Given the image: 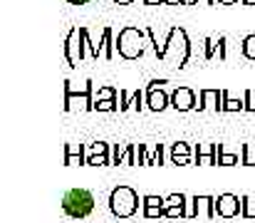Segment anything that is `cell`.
<instances>
[{"label": "cell", "instance_id": "cell-1", "mask_svg": "<svg viewBox=\"0 0 255 223\" xmlns=\"http://www.w3.org/2000/svg\"><path fill=\"white\" fill-rule=\"evenodd\" d=\"M144 37H149V35L141 27H134V25L122 27L119 35H117V40H114L119 57H124V60H139V57H144V52H146Z\"/></svg>", "mask_w": 255, "mask_h": 223}, {"label": "cell", "instance_id": "cell-2", "mask_svg": "<svg viewBox=\"0 0 255 223\" xmlns=\"http://www.w3.org/2000/svg\"><path fill=\"white\" fill-rule=\"evenodd\" d=\"M109 211L117 219H131L139 211V194L131 186H117L109 194Z\"/></svg>", "mask_w": 255, "mask_h": 223}, {"label": "cell", "instance_id": "cell-3", "mask_svg": "<svg viewBox=\"0 0 255 223\" xmlns=\"http://www.w3.org/2000/svg\"><path fill=\"white\" fill-rule=\"evenodd\" d=\"M62 211L70 219H87L94 211V196L87 189H72L62 196Z\"/></svg>", "mask_w": 255, "mask_h": 223}, {"label": "cell", "instance_id": "cell-4", "mask_svg": "<svg viewBox=\"0 0 255 223\" xmlns=\"http://www.w3.org/2000/svg\"><path fill=\"white\" fill-rule=\"evenodd\" d=\"M94 112V84L87 79L82 92H75L70 82H65V112Z\"/></svg>", "mask_w": 255, "mask_h": 223}, {"label": "cell", "instance_id": "cell-5", "mask_svg": "<svg viewBox=\"0 0 255 223\" xmlns=\"http://www.w3.org/2000/svg\"><path fill=\"white\" fill-rule=\"evenodd\" d=\"M62 52H65V60H67V65H70V67H77V65L87 57L85 35H82V27H80V25H75V27L67 32Z\"/></svg>", "mask_w": 255, "mask_h": 223}, {"label": "cell", "instance_id": "cell-6", "mask_svg": "<svg viewBox=\"0 0 255 223\" xmlns=\"http://www.w3.org/2000/svg\"><path fill=\"white\" fill-rule=\"evenodd\" d=\"M164 84H169V82L166 79H151L146 84V109L164 112L171 107V92L164 89Z\"/></svg>", "mask_w": 255, "mask_h": 223}, {"label": "cell", "instance_id": "cell-7", "mask_svg": "<svg viewBox=\"0 0 255 223\" xmlns=\"http://www.w3.org/2000/svg\"><path fill=\"white\" fill-rule=\"evenodd\" d=\"M171 109H176V112H193V109H198L196 92L191 87H176L171 92Z\"/></svg>", "mask_w": 255, "mask_h": 223}, {"label": "cell", "instance_id": "cell-8", "mask_svg": "<svg viewBox=\"0 0 255 223\" xmlns=\"http://www.w3.org/2000/svg\"><path fill=\"white\" fill-rule=\"evenodd\" d=\"M243 214V199L233 196V194H221L216 199V216L221 219H236Z\"/></svg>", "mask_w": 255, "mask_h": 223}, {"label": "cell", "instance_id": "cell-9", "mask_svg": "<svg viewBox=\"0 0 255 223\" xmlns=\"http://www.w3.org/2000/svg\"><path fill=\"white\" fill-rule=\"evenodd\" d=\"M216 219V199L213 196H193L188 206V219Z\"/></svg>", "mask_w": 255, "mask_h": 223}, {"label": "cell", "instance_id": "cell-10", "mask_svg": "<svg viewBox=\"0 0 255 223\" xmlns=\"http://www.w3.org/2000/svg\"><path fill=\"white\" fill-rule=\"evenodd\" d=\"M112 164V144L94 142L87 144V166H109Z\"/></svg>", "mask_w": 255, "mask_h": 223}, {"label": "cell", "instance_id": "cell-11", "mask_svg": "<svg viewBox=\"0 0 255 223\" xmlns=\"http://www.w3.org/2000/svg\"><path fill=\"white\" fill-rule=\"evenodd\" d=\"M221 154H223V144H198L193 151V161L206 166H221Z\"/></svg>", "mask_w": 255, "mask_h": 223}, {"label": "cell", "instance_id": "cell-12", "mask_svg": "<svg viewBox=\"0 0 255 223\" xmlns=\"http://www.w3.org/2000/svg\"><path fill=\"white\" fill-rule=\"evenodd\" d=\"M198 112H223V89H201Z\"/></svg>", "mask_w": 255, "mask_h": 223}, {"label": "cell", "instance_id": "cell-13", "mask_svg": "<svg viewBox=\"0 0 255 223\" xmlns=\"http://www.w3.org/2000/svg\"><path fill=\"white\" fill-rule=\"evenodd\" d=\"M169 161L176 166H188L193 161V149L188 147L186 142H176L169 144Z\"/></svg>", "mask_w": 255, "mask_h": 223}, {"label": "cell", "instance_id": "cell-14", "mask_svg": "<svg viewBox=\"0 0 255 223\" xmlns=\"http://www.w3.org/2000/svg\"><path fill=\"white\" fill-rule=\"evenodd\" d=\"M65 166H87V144H65Z\"/></svg>", "mask_w": 255, "mask_h": 223}, {"label": "cell", "instance_id": "cell-15", "mask_svg": "<svg viewBox=\"0 0 255 223\" xmlns=\"http://www.w3.org/2000/svg\"><path fill=\"white\" fill-rule=\"evenodd\" d=\"M141 206H144V216L146 219H164L166 199H161V196H144Z\"/></svg>", "mask_w": 255, "mask_h": 223}, {"label": "cell", "instance_id": "cell-16", "mask_svg": "<svg viewBox=\"0 0 255 223\" xmlns=\"http://www.w3.org/2000/svg\"><path fill=\"white\" fill-rule=\"evenodd\" d=\"M114 30L112 27H104L102 30V50H104V60H114L117 55V45H114Z\"/></svg>", "mask_w": 255, "mask_h": 223}, {"label": "cell", "instance_id": "cell-17", "mask_svg": "<svg viewBox=\"0 0 255 223\" xmlns=\"http://www.w3.org/2000/svg\"><path fill=\"white\" fill-rule=\"evenodd\" d=\"M223 112H246V99H233L223 89Z\"/></svg>", "mask_w": 255, "mask_h": 223}, {"label": "cell", "instance_id": "cell-18", "mask_svg": "<svg viewBox=\"0 0 255 223\" xmlns=\"http://www.w3.org/2000/svg\"><path fill=\"white\" fill-rule=\"evenodd\" d=\"M218 55V40L216 37H206L203 40V57L206 60H213Z\"/></svg>", "mask_w": 255, "mask_h": 223}, {"label": "cell", "instance_id": "cell-19", "mask_svg": "<svg viewBox=\"0 0 255 223\" xmlns=\"http://www.w3.org/2000/svg\"><path fill=\"white\" fill-rule=\"evenodd\" d=\"M146 107V92H141V89H136L134 94H131V102H129V109H134V112H141Z\"/></svg>", "mask_w": 255, "mask_h": 223}, {"label": "cell", "instance_id": "cell-20", "mask_svg": "<svg viewBox=\"0 0 255 223\" xmlns=\"http://www.w3.org/2000/svg\"><path fill=\"white\" fill-rule=\"evenodd\" d=\"M241 50H243V57H246V60H253V62H255V35L243 37V45H241Z\"/></svg>", "mask_w": 255, "mask_h": 223}, {"label": "cell", "instance_id": "cell-21", "mask_svg": "<svg viewBox=\"0 0 255 223\" xmlns=\"http://www.w3.org/2000/svg\"><path fill=\"white\" fill-rule=\"evenodd\" d=\"M109 99H117V89L114 87H99L94 92V102H109Z\"/></svg>", "mask_w": 255, "mask_h": 223}, {"label": "cell", "instance_id": "cell-22", "mask_svg": "<svg viewBox=\"0 0 255 223\" xmlns=\"http://www.w3.org/2000/svg\"><path fill=\"white\" fill-rule=\"evenodd\" d=\"M136 151H139V147H136V144H127V149H124V156H122V164H127V166L139 164V161H136Z\"/></svg>", "mask_w": 255, "mask_h": 223}, {"label": "cell", "instance_id": "cell-23", "mask_svg": "<svg viewBox=\"0 0 255 223\" xmlns=\"http://www.w3.org/2000/svg\"><path fill=\"white\" fill-rule=\"evenodd\" d=\"M243 219H255V196H243Z\"/></svg>", "mask_w": 255, "mask_h": 223}, {"label": "cell", "instance_id": "cell-24", "mask_svg": "<svg viewBox=\"0 0 255 223\" xmlns=\"http://www.w3.org/2000/svg\"><path fill=\"white\" fill-rule=\"evenodd\" d=\"M243 164L255 166V144H243Z\"/></svg>", "mask_w": 255, "mask_h": 223}, {"label": "cell", "instance_id": "cell-25", "mask_svg": "<svg viewBox=\"0 0 255 223\" xmlns=\"http://www.w3.org/2000/svg\"><path fill=\"white\" fill-rule=\"evenodd\" d=\"M119 104L117 99H109V102H94V112H117Z\"/></svg>", "mask_w": 255, "mask_h": 223}, {"label": "cell", "instance_id": "cell-26", "mask_svg": "<svg viewBox=\"0 0 255 223\" xmlns=\"http://www.w3.org/2000/svg\"><path fill=\"white\" fill-rule=\"evenodd\" d=\"M218 57L221 60H228V35H221L218 37Z\"/></svg>", "mask_w": 255, "mask_h": 223}, {"label": "cell", "instance_id": "cell-27", "mask_svg": "<svg viewBox=\"0 0 255 223\" xmlns=\"http://www.w3.org/2000/svg\"><path fill=\"white\" fill-rule=\"evenodd\" d=\"M129 102H131V94H129L127 89H119V109H122V112L129 109Z\"/></svg>", "mask_w": 255, "mask_h": 223}, {"label": "cell", "instance_id": "cell-28", "mask_svg": "<svg viewBox=\"0 0 255 223\" xmlns=\"http://www.w3.org/2000/svg\"><path fill=\"white\" fill-rule=\"evenodd\" d=\"M122 156H124V149L119 147V144H112V164H114V166L122 164Z\"/></svg>", "mask_w": 255, "mask_h": 223}, {"label": "cell", "instance_id": "cell-29", "mask_svg": "<svg viewBox=\"0 0 255 223\" xmlns=\"http://www.w3.org/2000/svg\"><path fill=\"white\" fill-rule=\"evenodd\" d=\"M243 99H246V112H255V89H248Z\"/></svg>", "mask_w": 255, "mask_h": 223}, {"label": "cell", "instance_id": "cell-30", "mask_svg": "<svg viewBox=\"0 0 255 223\" xmlns=\"http://www.w3.org/2000/svg\"><path fill=\"white\" fill-rule=\"evenodd\" d=\"M186 5H216V0H188Z\"/></svg>", "mask_w": 255, "mask_h": 223}, {"label": "cell", "instance_id": "cell-31", "mask_svg": "<svg viewBox=\"0 0 255 223\" xmlns=\"http://www.w3.org/2000/svg\"><path fill=\"white\" fill-rule=\"evenodd\" d=\"M188 0H161V5H186Z\"/></svg>", "mask_w": 255, "mask_h": 223}, {"label": "cell", "instance_id": "cell-32", "mask_svg": "<svg viewBox=\"0 0 255 223\" xmlns=\"http://www.w3.org/2000/svg\"><path fill=\"white\" fill-rule=\"evenodd\" d=\"M67 2H70V5H87L89 0H67Z\"/></svg>", "mask_w": 255, "mask_h": 223}, {"label": "cell", "instance_id": "cell-33", "mask_svg": "<svg viewBox=\"0 0 255 223\" xmlns=\"http://www.w3.org/2000/svg\"><path fill=\"white\" fill-rule=\"evenodd\" d=\"M216 2H221V5H236L238 0H216Z\"/></svg>", "mask_w": 255, "mask_h": 223}, {"label": "cell", "instance_id": "cell-34", "mask_svg": "<svg viewBox=\"0 0 255 223\" xmlns=\"http://www.w3.org/2000/svg\"><path fill=\"white\" fill-rule=\"evenodd\" d=\"M144 5H161V0H144Z\"/></svg>", "mask_w": 255, "mask_h": 223}, {"label": "cell", "instance_id": "cell-35", "mask_svg": "<svg viewBox=\"0 0 255 223\" xmlns=\"http://www.w3.org/2000/svg\"><path fill=\"white\" fill-rule=\"evenodd\" d=\"M114 2H117V5H131L134 0H114Z\"/></svg>", "mask_w": 255, "mask_h": 223}, {"label": "cell", "instance_id": "cell-36", "mask_svg": "<svg viewBox=\"0 0 255 223\" xmlns=\"http://www.w3.org/2000/svg\"><path fill=\"white\" fill-rule=\"evenodd\" d=\"M243 5H255V0H241Z\"/></svg>", "mask_w": 255, "mask_h": 223}]
</instances>
